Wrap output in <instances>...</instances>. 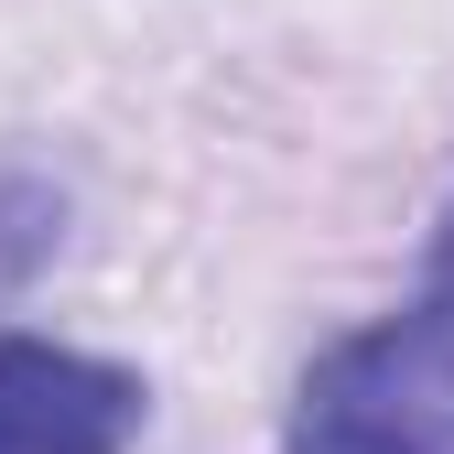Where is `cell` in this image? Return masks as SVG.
Segmentation results:
<instances>
[{"label": "cell", "mask_w": 454, "mask_h": 454, "mask_svg": "<svg viewBox=\"0 0 454 454\" xmlns=\"http://www.w3.org/2000/svg\"><path fill=\"white\" fill-rule=\"evenodd\" d=\"M141 433V379L43 347V335H0V454H130Z\"/></svg>", "instance_id": "obj_2"}, {"label": "cell", "mask_w": 454, "mask_h": 454, "mask_svg": "<svg viewBox=\"0 0 454 454\" xmlns=\"http://www.w3.org/2000/svg\"><path fill=\"white\" fill-rule=\"evenodd\" d=\"M443 270H454V227H443Z\"/></svg>", "instance_id": "obj_3"}, {"label": "cell", "mask_w": 454, "mask_h": 454, "mask_svg": "<svg viewBox=\"0 0 454 454\" xmlns=\"http://www.w3.org/2000/svg\"><path fill=\"white\" fill-rule=\"evenodd\" d=\"M293 454H454V270L411 314L314 357L293 401Z\"/></svg>", "instance_id": "obj_1"}]
</instances>
